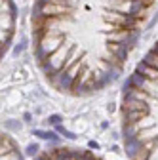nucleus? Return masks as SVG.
Masks as SVG:
<instances>
[{
  "label": "nucleus",
  "instance_id": "obj_1",
  "mask_svg": "<svg viewBox=\"0 0 158 160\" xmlns=\"http://www.w3.org/2000/svg\"><path fill=\"white\" fill-rule=\"evenodd\" d=\"M158 0H34L32 55L57 92L91 95L122 74Z\"/></svg>",
  "mask_w": 158,
  "mask_h": 160
},
{
  "label": "nucleus",
  "instance_id": "obj_2",
  "mask_svg": "<svg viewBox=\"0 0 158 160\" xmlns=\"http://www.w3.org/2000/svg\"><path fill=\"white\" fill-rule=\"evenodd\" d=\"M120 120L130 160H158V42L128 78Z\"/></svg>",
  "mask_w": 158,
  "mask_h": 160
},
{
  "label": "nucleus",
  "instance_id": "obj_3",
  "mask_svg": "<svg viewBox=\"0 0 158 160\" xmlns=\"http://www.w3.org/2000/svg\"><path fill=\"white\" fill-rule=\"evenodd\" d=\"M34 160H103L101 156L93 154L88 149H74V147H55L42 154H38Z\"/></svg>",
  "mask_w": 158,
  "mask_h": 160
},
{
  "label": "nucleus",
  "instance_id": "obj_4",
  "mask_svg": "<svg viewBox=\"0 0 158 160\" xmlns=\"http://www.w3.org/2000/svg\"><path fill=\"white\" fill-rule=\"evenodd\" d=\"M2 160H23L15 139L10 133H2Z\"/></svg>",
  "mask_w": 158,
  "mask_h": 160
}]
</instances>
